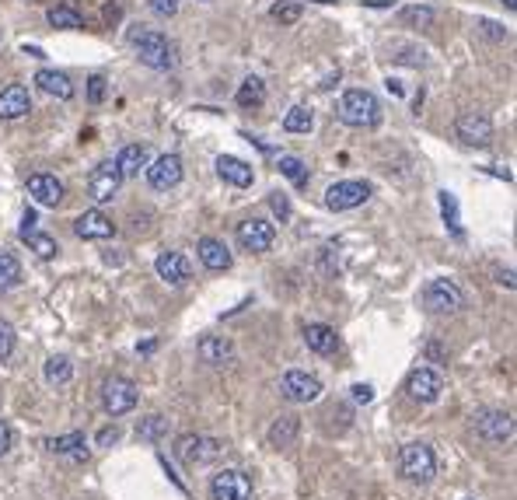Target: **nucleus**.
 I'll list each match as a JSON object with an SVG mask.
<instances>
[{
    "mask_svg": "<svg viewBox=\"0 0 517 500\" xmlns=\"http://www.w3.org/2000/svg\"><path fill=\"white\" fill-rule=\"evenodd\" d=\"M129 43L137 50V60L144 67H151V70H172L175 63H178L175 43L165 32H158V28H137V32H129Z\"/></svg>",
    "mask_w": 517,
    "mask_h": 500,
    "instance_id": "obj_1",
    "label": "nucleus"
},
{
    "mask_svg": "<svg viewBox=\"0 0 517 500\" xmlns=\"http://www.w3.org/2000/svg\"><path fill=\"white\" fill-rule=\"evenodd\" d=\"M273 21H280V25H294V21H301V14H304V7L297 4V0H280V4H273Z\"/></svg>",
    "mask_w": 517,
    "mask_h": 500,
    "instance_id": "obj_38",
    "label": "nucleus"
},
{
    "mask_svg": "<svg viewBox=\"0 0 517 500\" xmlns=\"http://www.w3.org/2000/svg\"><path fill=\"white\" fill-rule=\"evenodd\" d=\"M137 399H140L137 385H133L129 378H122V375H113V378L102 385V406H106L109 417H122V413H129V409L137 406Z\"/></svg>",
    "mask_w": 517,
    "mask_h": 500,
    "instance_id": "obj_8",
    "label": "nucleus"
},
{
    "mask_svg": "<svg viewBox=\"0 0 517 500\" xmlns=\"http://www.w3.org/2000/svg\"><path fill=\"white\" fill-rule=\"evenodd\" d=\"M154 270H158V277L165 280V283L182 287V283L189 280V259H185L182 252H161L158 263H154Z\"/></svg>",
    "mask_w": 517,
    "mask_h": 500,
    "instance_id": "obj_22",
    "label": "nucleus"
},
{
    "mask_svg": "<svg viewBox=\"0 0 517 500\" xmlns=\"http://www.w3.org/2000/svg\"><path fill=\"white\" fill-rule=\"evenodd\" d=\"M399 469H403L405 480H412V483H430L434 472H437V455H434V448L423 445V441L405 445L403 458H399Z\"/></svg>",
    "mask_w": 517,
    "mask_h": 500,
    "instance_id": "obj_4",
    "label": "nucleus"
},
{
    "mask_svg": "<svg viewBox=\"0 0 517 500\" xmlns=\"http://www.w3.org/2000/svg\"><path fill=\"white\" fill-rule=\"evenodd\" d=\"M399 18H403V25H409V28H430L437 14H434V7L416 4V7H403V11H399Z\"/></svg>",
    "mask_w": 517,
    "mask_h": 500,
    "instance_id": "obj_33",
    "label": "nucleus"
},
{
    "mask_svg": "<svg viewBox=\"0 0 517 500\" xmlns=\"http://www.w3.org/2000/svg\"><path fill=\"white\" fill-rule=\"evenodd\" d=\"M441 214H444V224L451 227L455 238H465V227H461V214H458V196L455 193H441Z\"/></svg>",
    "mask_w": 517,
    "mask_h": 500,
    "instance_id": "obj_31",
    "label": "nucleus"
},
{
    "mask_svg": "<svg viewBox=\"0 0 517 500\" xmlns=\"http://www.w3.org/2000/svg\"><path fill=\"white\" fill-rule=\"evenodd\" d=\"M270 203H273V210H277V218H280V221H287V218H290V203H287V196H284V193H273V200H270Z\"/></svg>",
    "mask_w": 517,
    "mask_h": 500,
    "instance_id": "obj_44",
    "label": "nucleus"
},
{
    "mask_svg": "<svg viewBox=\"0 0 517 500\" xmlns=\"http://www.w3.org/2000/svg\"><path fill=\"white\" fill-rule=\"evenodd\" d=\"M371 200V186L367 182H356V179H346V182H336L325 189V207L343 214V210H356Z\"/></svg>",
    "mask_w": 517,
    "mask_h": 500,
    "instance_id": "obj_7",
    "label": "nucleus"
},
{
    "mask_svg": "<svg viewBox=\"0 0 517 500\" xmlns=\"http://www.w3.org/2000/svg\"><path fill=\"white\" fill-rule=\"evenodd\" d=\"M106 91H109V81H106L102 74H91V77H88V102H91V106H102V102H106Z\"/></svg>",
    "mask_w": 517,
    "mask_h": 500,
    "instance_id": "obj_40",
    "label": "nucleus"
},
{
    "mask_svg": "<svg viewBox=\"0 0 517 500\" xmlns=\"http://www.w3.org/2000/svg\"><path fill=\"white\" fill-rule=\"evenodd\" d=\"M119 186H122V171H119V165H115V162H102V165H95L91 179H88V196H91L95 203H113Z\"/></svg>",
    "mask_w": 517,
    "mask_h": 500,
    "instance_id": "obj_12",
    "label": "nucleus"
},
{
    "mask_svg": "<svg viewBox=\"0 0 517 500\" xmlns=\"http://www.w3.org/2000/svg\"><path fill=\"white\" fill-rule=\"evenodd\" d=\"M178 4H182V0H147V7H151L158 18H172V14H178Z\"/></svg>",
    "mask_w": 517,
    "mask_h": 500,
    "instance_id": "obj_43",
    "label": "nucleus"
},
{
    "mask_svg": "<svg viewBox=\"0 0 517 500\" xmlns=\"http://www.w3.org/2000/svg\"><path fill=\"white\" fill-rule=\"evenodd\" d=\"M203 4H207V0H203Z\"/></svg>",
    "mask_w": 517,
    "mask_h": 500,
    "instance_id": "obj_51",
    "label": "nucleus"
},
{
    "mask_svg": "<svg viewBox=\"0 0 517 500\" xmlns=\"http://www.w3.org/2000/svg\"><path fill=\"white\" fill-rule=\"evenodd\" d=\"M14 343H18L14 326L0 319V364H4V361H11V353H14Z\"/></svg>",
    "mask_w": 517,
    "mask_h": 500,
    "instance_id": "obj_41",
    "label": "nucleus"
},
{
    "mask_svg": "<svg viewBox=\"0 0 517 500\" xmlns=\"http://www.w3.org/2000/svg\"><path fill=\"white\" fill-rule=\"evenodd\" d=\"M234 238H238V245H241L245 252L262 256V252L273 249V242H277V227H273L270 221H262V218H248V221L238 224Z\"/></svg>",
    "mask_w": 517,
    "mask_h": 500,
    "instance_id": "obj_6",
    "label": "nucleus"
},
{
    "mask_svg": "<svg viewBox=\"0 0 517 500\" xmlns=\"http://www.w3.org/2000/svg\"><path fill=\"white\" fill-rule=\"evenodd\" d=\"M392 60L403 63V67H427V50H419V46H396Z\"/></svg>",
    "mask_w": 517,
    "mask_h": 500,
    "instance_id": "obj_39",
    "label": "nucleus"
},
{
    "mask_svg": "<svg viewBox=\"0 0 517 500\" xmlns=\"http://www.w3.org/2000/svg\"><path fill=\"white\" fill-rule=\"evenodd\" d=\"M21 283V263L11 252H0V290H11Z\"/></svg>",
    "mask_w": 517,
    "mask_h": 500,
    "instance_id": "obj_35",
    "label": "nucleus"
},
{
    "mask_svg": "<svg viewBox=\"0 0 517 500\" xmlns=\"http://www.w3.org/2000/svg\"><path fill=\"white\" fill-rule=\"evenodd\" d=\"M74 231H77V238H84V242H106V238H113L115 234V224H113V218H106L102 210H84V214L74 221Z\"/></svg>",
    "mask_w": 517,
    "mask_h": 500,
    "instance_id": "obj_15",
    "label": "nucleus"
},
{
    "mask_svg": "<svg viewBox=\"0 0 517 500\" xmlns=\"http://www.w3.org/2000/svg\"><path fill=\"white\" fill-rule=\"evenodd\" d=\"M147 182L154 189H175L182 182V158L178 155H161L154 165H147Z\"/></svg>",
    "mask_w": 517,
    "mask_h": 500,
    "instance_id": "obj_16",
    "label": "nucleus"
},
{
    "mask_svg": "<svg viewBox=\"0 0 517 500\" xmlns=\"http://www.w3.org/2000/svg\"><path fill=\"white\" fill-rule=\"evenodd\" d=\"M35 84L46 91V95H53V99H74V84H70V77L63 74V70H39L35 74Z\"/></svg>",
    "mask_w": 517,
    "mask_h": 500,
    "instance_id": "obj_25",
    "label": "nucleus"
},
{
    "mask_svg": "<svg viewBox=\"0 0 517 500\" xmlns=\"http://www.w3.org/2000/svg\"><path fill=\"white\" fill-rule=\"evenodd\" d=\"M46 448L53 455H74V458H88V445H84V434L74 431V434H63V438H50Z\"/></svg>",
    "mask_w": 517,
    "mask_h": 500,
    "instance_id": "obj_29",
    "label": "nucleus"
},
{
    "mask_svg": "<svg viewBox=\"0 0 517 500\" xmlns=\"http://www.w3.org/2000/svg\"><path fill=\"white\" fill-rule=\"evenodd\" d=\"M28 196H32L39 207H59V200H63V182H59L57 175H46V171L28 175Z\"/></svg>",
    "mask_w": 517,
    "mask_h": 500,
    "instance_id": "obj_17",
    "label": "nucleus"
},
{
    "mask_svg": "<svg viewBox=\"0 0 517 500\" xmlns=\"http://www.w3.org/2000/svg\"><path fill=\"white\" fill-rule=\"evenodd\" d=\"M479 28H482V36L493 39V43H504V39H507V28H504L500 21H490V18H486V21H479Z\"/></svg>",
    "mask_w": 517,
    "mask_h": 500,
    "instance_id": "obj_42",
    "label": "nucleus"
},
{
    "mask_svg": "<svg viewBox=\"0 0 517 500\" xmlns=\"http://www.w3.org/2000/svg\"><path fill=\"white\" fill-rule=\"evenodd\" d=\"M475 434L482 441H493V445H504L514 438V417L507 409H482L475 417Z\"/></svg>",
    "mask_w": 517,
    "mask_h": 500,
    "instance_id": "obj_9",
    "label": "nucleus"
},
{
    "mask_svg": "<svg viewBox=\"0 0 517 500\" xmlns=\"http://www.w3.org/2000/svg\"><path fill=\"white\" fill-rule=\"evenodd\" d=\"M70 378H74V364H70V357L59 353V357H50V361H46V382H50V385H67Z\"/></svg>",
    "mask_w": 517,
    "mask_h": 500,
    "instance_id": "obj_32",
    "label": "nucleus"
},
{
    "mask_svg": "<svg viewBox=\"0 0 517 500\" xmlns=\"http://www.w3.org/2000/svg\"><path fill=\"white\" fill-rule=\"evenodd\" d=\"M217 175H221L224 182H231L234 189H248L252 179H255L252 165L241 162V158H234V155H221V158H217Z\"/></svg>",
    "mask_w": 517,
    "mask_h": 500,
    "instance_id": "obj_21",
    "label": "nucleus"
},
{
    "mask_svg": "<svg viewBox=\"0 0 517 500\" xmlns=\"http://www.w3.org/2000/svg\"><path fill=\"white\" fill-rule=\"evenodd\" d=\"M280 175L284 179H290L294 186H304L308 182V168H304V162L301 158H294V155H280Z\"/></svg>",
    "mask_w": 517,
    "mask_h": 500,
    "instance_id": "obj_37",
    "label": "nucleus"
},
{
    "mask_svg": "<svg viewBox=\"0 0 517 500\" xmlns=\"http://www.w3.org/2000/svg\"><path fill=\"white\" fill-rule=\"evenodd\" d=\"M280 395H284L287 402L304 406V402H315V399L322 395V382H318L315 375H308V371H287V375L280 378Z\"/></svg>",
    "mask_w": 517,
    "mask_h": 500,
    "instance_id": "obj_13",
    "label": "nucleus"
},
{
    "mask_svg": "<svg viewBox=\"0 0 517 500\" xmlns=\"http://www.w3.org/2000/svg\"><path fill=\"white\" fill-rule=\"evenodd\" d=\"M336 115H340V123L353 126V130H371V126L381 123V102L367 88H349L336 106Z\"/></svg>",
    "mask_w": 517,
    "mask_h": 500,
    "instance_id": "obj_2",
    "label": "nucleus"
},
{
    "mask_svg": "<svg viewBox=\"0 0 517 500\" xmlns=\"http://www.w3.org/2000/svg\"><path fill=\"white\" fill-rule=\"evenodd\" d=\"M234 102H238L241 109H259V106L266 102V84H262L259 77H245L241 88H238V95H234Z\"/></svg>",
    "mask_w": 517,
    "mask_h": 500,
    "instance_id": "obj_26",
    "label": "nucleus"
},
{
    "mask_svg": "<svg viewBox=\"0 0 517 500\" xmlns=\"http://www.w3.org/2000/svg\"><path fill=\"white\" fill-rule=\"evenodd\" d=\"M196 256H200V263L207 266V270H214V274H224L231 270V249L221 242V238H200L196 242Z\"/></svg>",
    "mask_w": 517,
    "mask_h": 500,
    "instance_id": "obj_18",
    "label": "nucleus"
},
{
    "mask_svg": "<svg viewBox=\"0 0 517 500\" xmlns=\"http://www.w3.org/2000/svg\"><path fill=\"white\" fill-rule=\"evenodd\" d=\"M504 4H507V7H511V11H514V7H517V0H504Z\"/></svg>",
    "mask_w": 517,
    "mask_h": 500,
    "instance_id": "obj_50",
    "label": "nucleus"
},
{
    "mask_svg": "<svg viewBox=\"0 0 517 500\" xmlns=\"http://www.w3.org/2000/svg\"><path fill=\"white\" fill-rule=\"evenodd\" d=\"M336 84H340V70H336V74H329V77H325L318 88H322V91H329V88H336Z\"/></svg>",
    "mask_w": 517,
    "mask_h": 500,
    "instance_id": "obj_49",
    "label": "nucleus"
},
{
    "mask_svg": "<svg viewBox=\"0 0 517 500\" xmlns=\"http://www.w3.org/2000/svg\"><path fill=\"white\" fill-rule=\"evenodd\" d=\"M304 343H308V350H315V353L329 357V353H336V346H340V336H336V329H333V326L311 322V326H304Z\"/></svg>",
    "mask_w": 517,
    "mask_h": 500,
    "instance_id": "obj_23",
    "label": "nucleus"
},
{
    "mask_svg": "<svg viewBox=\"0 0 517 500\" xmlns=\"http://www.w3.org/2000/svg\"><path fill=\"white\" fill-rule=\"evenodd\" d=\"M119 434H122V431H119V427H106V431H102V434H98V445H102V448L115 445V441H119Z\"/></svg>",
    "mask_w": 517,
    "mask_h": 500,
    "instance_id": "obj_46",
    "label": "nucleus"
},
{
    "mask_svg": "<svg viewBox=\"0 0 517 500\" xmlns=\"http://www.w3.org/2000/svg\"><path fill=\"white\" fill-rule=\"evenodd\" d=\"M405 392L416 399V402H437L441 392H444V378L434 371V368H416L405 382Z\"/></svg>",
    "mask_w": 517,
    "mask_h": 500,
    "instance_id": "obj_14",
    "label": "nucleus"
},
{
    "mask_svg": "<svg viewBox=\"0 0 517 500\" xmlns=\"http://www.w3.org/2000/svg\"><path fill=\"white\" fill-rule=\"evenodd\" d=\"M21 242L39 256V259H53L59 252V245L50 238V234H43V231H35V227H21Z\"/></svg>",
    "mask_w": 517,
    "mask_h": 500,
    "instance_id": "obj_28",
    "label": "nucleus"
},
{
    "mask_svg": "<svg viewBox=\"0 0 517 500\" xmlns=\"http://www.w3.org/2000/svg\"><path fill=\"white\" fill-rule=\"evenodd\" d=\"M147 162H151V147H147V144H126V147L119 151V158H115L122 179L140 175V168H147Z\"/></svg>",
    "mask_w": 517,
    "mask_h": 500,
    "instance_id": "obj_24",
    "label": "nucleus"
},
{
    "mask_svg": "<svg viewBox=\"0 0 517 500\" xmlns=\"http://www.w3.org/2000/svg\"><path fill=\"white\" fill-rule=\"evenodd\" d=\"M175 455L178 462L185 465H207V462H217L224 455V445L217 438H200V434H182L175 441Z\"/></svg>",
    "mask_w": 517,
    "mask_h": 500,
    "instance_id": "obj_5",
    "label": "nucleus"
},
{
    "mask_svg": "<svg viewBox=\"0 0 517 500\" xmlns=\"http://www.w3.org/2000/svg\"><path fill=\"white\" fill-rule=\"evenodd\" d=\"M455 133L468 147H486L493 140V119L486 112H461L455 119Z\"/></svg>",
    "mask_w": 517,
    "mask_h": 500,
    "instance_id": "obj_10",
    "label": "nucleus"
},
{
    "mask_svg": "<svg viewBox=\"0 0 517 500\" xmlns=\"http://www.w3.org/2000/svg\"><path fill=\"white\" fill-rule=\"evenodd\" d=\"M168 434V420L161 417V413H151V417H144L140 424H137V438L140 441H161Z\"/></svg>",
    "mask_w": 517,
    "mask_h": 500,
    "instance_id": "obj_30",
    "label": "nucleus"
},
{
    "mask_svg": "<svg viewBox=\"0 0 517 500\" xmlns=\"http://www.w3.org/2000/svg\"><path fill=\"white\" fill-rule=\"evenodd\" d=\"M311 126H315V115H311V109H304V106H294L284 115V130L287 133H311Z\"/></svg>",
    "mask_w": 517,
    "mask_h": 500,
    "instance_id": "obj_34",
    "label": "nucleus"
},
{
    "mask_svg": "<svg viewBox=\"0 0 517 500\" xmlns=\"http://www.w3.org/2000/svg\"><path fill=\"white\" fill-rule=\"evenodd\" d=\"M7 448H11V427L0 420V455H7Z\"/></svg>",
    "mask_w": 517,
    "mask_h": 500,
    "instance_id": "obj_47",
    "label": "nucleus"
},
{
    "mask_svg": "<svg viewBox=\"0 0 517 500\" xmlns=\"http://www.w3.org/2000/svg\"><path fill=\"white\" fill-rule=\"evenodd\" d=\"M497 280H500L504 287H511V290H514V270H497Z\"/></svg>",
    "mask_w": 517,
    "mask_h": 500,
    "instance_id": "obj_48",
    "label": "nucleus"
},
{
    "mask_svg": "<svg viewBox=\"0 0 517 500\" xmlns=\"http://www.w3.org/2000/svg\"><path fill=\"white\" fill-rule=\"evenodd\" d=\"M301 434V420L297 417H280L273 427H270V445L273 448H290Z\"/></svg>",
    "mask_w": 517,
    "mask_h": 500,
    "instance_id": "obj_27",
    "label": "nucleus"
},
{
    "mask_svg": "<svg viewBox=\"0 0 517 500\" xmlns=\"http://www.w3.org/2000/svg\"><path fill=\"white\" fill-rule=\"evenodd\" d=\"M196 353L203 357V364H214V368H228L234 364V343L228 336H203Z\"/></svg>",
    "mask_w": 517,
    "mask_h": 500,
    "instance_id": "obj_19",
    "label": "nucleus"
},
{
    "mask_svg": "<svg viewBox=\"0 0 517 500\" xmlns=\"http://www.w3.org/2000/svg\"><path fill=\"white\" fill-rule=\"evenodd\" d=\"M353 402H360V406H367V402H371V399H374V389H371V385H353Z\"/></svg>",
    "mask_w": 517,
    "mask_h": 500,
    "instance_id": "obj_45",
    "label": "nucleus"
},
{
    "mask_svg": "<svg viewBox=\"0 0 517 500\" xmlns=\"http://www.w3.org/2000/svg\"><path fill=\"white\" fill-rule=\"evenodd\" d=\"M210 500H252V480L241 469H221L210 480Z\"/></svg>",
    "mask_w": 517,
    "mask_h": 500,
    "instance_id": "obj_11",
    "label": "nucleus"
},
{
    "mask_svg": "<svg viewBox=\"0 0 517 500\" xmlns=\"http://www.w3.org/2000/svg\"><path fill=\"white\" fill-rule=\"evenodd\" d=\"M423 308L434 315H448V312H461L465 308V290L455 280H430L423 290Z\"/></svg>",
    "mask_w": 517,
    "mask_h": 500,
    "instance_id": "obj_3",
    "label": "nucleus"
},
{
    "mask_svg": "<svg viewBox=\"0 0 517 500\" xmlns=\"http://www.w3.org/2000/svg\"><path fill=\"white\" fill-rule=\"evenodd\" d=\"M46 18H50V25H53V28H81V25H84V18H81L74 7H67V4L53 7Z\"/></svg>",
    "mask_w": 517,
    "mask_h": 500,
    "instance_id": "obj_36",
    "label": "nucleus"
},
{
    "mask_svg": "<svg viewBox=\"0 0 517 500\" xmlns=\"http://www.w3.org/2000/svg\"><path fill=\"white\" fill-rule=\"evenodd\" d=\"M28 112H32V95H28L25 84H7L0 91V119L11 123V119H21Z\"/></svg>",
    "mask_w": 517,
    "mask_h": 500,
    "instance_id": "obj_20",
    "label": "nucleus"
}]
</instances>
